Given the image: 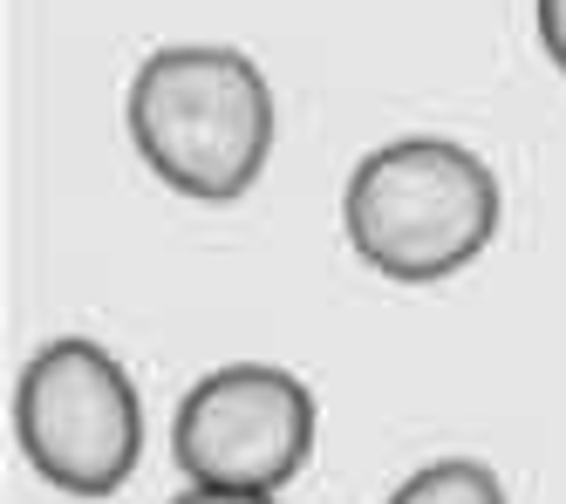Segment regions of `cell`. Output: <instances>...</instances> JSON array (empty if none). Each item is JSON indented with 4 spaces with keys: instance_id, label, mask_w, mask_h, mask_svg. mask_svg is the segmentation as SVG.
<instances>
[{
    "instance_id": "1",
    "label": "cell",
    "mask_w": 566,
    "mask_h": 504,
    "mask_svg": "<svg viewBox=\"0 0 566 504\" xmlns=\"http://www.w3.org/2000/svg\"><path fill=\"white\" fill-rule=\"evenodd\" d=\"M130 144L171 191L198 204L247 198L273 150V90L253 55L171 41L130 75Z\"/></svg>"
},
{
    "instance_id": "2",
    "label": "cell",
    "mask_w": 566,
    "mask_h": 504,
    "mask_svg": "<svg viewBox=\"0 0 566 504\" xmlns=\"http://www.w3.org/2000/svg\"><path fill=\"white\" fill-rule=\"evenodd\" d=\"M342 232L382 280H443L499 232V178L458 137H389L348 171Z\"/></svg>"
},
{
    "instance_id": "3",
    "label": "cell",
    "mask_w": 566,
    "mask_h": 504,
    "mask_svg": "<svg viewBox=\"0 0 566 504\" xmlns=\"http://www.w3.org/2000/svg\"><path fill=\"white\" fill-rule=\"evenodd\" d=\"M14 437L28 464L69 497H109L137 471L144 402L103 342L55 334L28 355L14 382Z\"/></svg>"
},
{
    "instance_id": "4",
    "label": "cell",
    "mask_w": 566,
    "mask_h": 504,
    "mask_svg": "<svg viewBox=\"0 0 566 504\" xmlns=\"http://www.w3.org/2000/svg\"><path fill=\"white\" fill-rule=\"evenodd\" d=\"M314 450V396L273 361H232L185 389L171 416V456L191 484L280 491Z\"/></svg>"
},
{
    "instance_id": "5",
    "label": "cell",
    "mask_w": 566,
    "mask_h": 504,
    "mask_svg": "<svg viewBox=\"0 0 566 504\" xmlns=\"http://www.w3.org/2000/svg\"><path fill=\"white\" fill-rule=\"evenodd\" d=\"M382 504H505V484L478 456H437V464H417Z\"/></svg>"
},
{
    "instance_id": "6",
    "label": "cell",
    "mask_w": 566,
    "mask_h": 504,
    "mask_svg": "<svg viewBox=\"0 0 566 504\" xmlns=\"http://www.w3.org/2000/svg\"><path fill=\"white\" fill-rule=\"evenodd\" d=\"M533 21H539V41H546L553 69L566 75V0H533Z\"/></svg>"
},
{
    "instance_id": "7",
    "label": "cell",
    "mask_w": 566,
    "mask_h": 504,
    "mask_svg": "<svg viewBox=\"0 0 566 504\" xmlns=\"http://www.w3.org/2000/svg\"><path fill=\"white\" fill-rule=\"evenodd\" d=\"M171 504H280L273 491H212V484H191V491H178Z\"/></svg>"
}]
</instances>
